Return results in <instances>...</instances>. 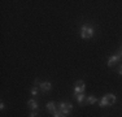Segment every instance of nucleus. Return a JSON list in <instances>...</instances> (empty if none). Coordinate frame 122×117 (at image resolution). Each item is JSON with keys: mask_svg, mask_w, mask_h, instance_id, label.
<instances>
[{"mask_svg": "<svg viewBox=\"0 0 122 117\" xmlns=\"http://www.w3.org/2000/svg\"><path fill=\"white\" fill-rule=\"evenodd\" d=\"M81 37L83 39H90V38L94 37V27L88 25H83L81 29Z\"/></svg>", "mask_w": 122, "mask_h": 117, "instance_id": "1", "label": "nucleus"}, {"mask_svg": "<svg viewBox=\"0 0 122 117\" xmlns=\"http://www.w3.org/2000/svg\"><path fill=\"white\" fill-rule=\"evenodd\" d=\"M38 113H39L38 111H33V112H31L30 115H29V117H36V116H38Z\"/></svg>", "mask_w": 122, "mask_h": 117, "instance_id": "14", "label": "nucleus"}, {"mask_svg": "<svg viewBox=\"0 0 122 117\" xmlns=\"http://www.w3.org/2000/svg\"><path fill=\"white\" fill-rule=\"evenodd\" d=\"M99 105H100V107H109V103H108V100L103 96V99L99 100Z\"/></svg>", "mask_w": 122, "mask_h": 117, "instance_id": "11", "label": "nucleus"}, {"mask_svg": "<svg viewBox=\"0 0 122 117\" xmlns=\"http://www.w3.org/2000/svg\"><path fill=\"white\" fill-rule=\"evenodd\" d=\"M27 105H29V108H30V109L38 111V103H36V100H34V99H30V100L27 101Z\"/></svg>", "mask_w": 122, "mask_h": 117, "instance_id": "8", "label": "nucleus"}, {"mask_svg": "<svg viewBox=\"0 0 122 117\" xmlns=\"http://www.w3.org/2000/svg\"><path fill=\"white\" fill-rule=\"evenodd\" d=\"M86 98H87V96H85L83 94H77V95H75V99H77V101L79 104L86 103Z\"/></svg>", "mask_w": 122, "mask_h": 117, "instance_id": "9", "label": "nucleus"}, {"mask_svg": "<svg viewBox=\"0 0 122 117\" xmlns=\"http://www.w3.org/2000/svg\"><path fill=\"white\" fill-rule=\"evenodd\" d=\"M120 55H121V57H122V52H121V53H120Z\"/></svg>", "mask_w": 122, "mask_h": 117, "instance_id": "17", "label": "nucleus"}, {"mask_svg": "<svg viewBox=\"0 0 122 117\" xmlns=\"http://www.w3.org/2000/svg\"><path fill=\"white\" fill-rule=\"evenodd\" d=\"M117 72H118V74H121V75H122V64H121V65H120V66H118V69H117Z\"/></svg>", "mask_w": 122, "mask_h": 117, "instance_id": "15", "label": "nucleus"}, {"mask_svg": "<svg viewBox=\"0 0 122 117\" xmlns=\"http://www.w3.org/2000/svg\"><path fill=\"white\" fill-rule=\"evenodd\" d=\"M86 89V85L83 81H77L75 82V86H74V94L77 95V94H83Z\"/></svg>", "mask_w": 122, "mask_h": 117, "instance_id": "3", "label": "nucleus"}, {"mask_svg": "<svg viewBox=\"0 0 122 117\" xmlns=\"http://www.w3.org/2000/svg\"><path fill=\"white\" fill-rule=\"evenodd\" d=\"M57 107L60 108V111L64 113V115H69V113L71 112V109H73V104L71 103H68V101H61V103L57 105Z\"/></svg>", "mask_w": 122, "mask_h": 117, "instance_id": "2", "label": "nucleus"}, {"mask_svg": "<svg viewBox=\"0 0 122 117\" xmlns=\"http://www.w3.org/2000/svg\"><path fill=\"white\" fill-rule=\"evenodd\" d=\"M39 89L42 90L43 92H48V91H51V89H52V83L51 82H42V83H39Z\"/></svg>", "mask_w": 122, "mask_h": 117, "instance_id": "4", "label": "nucleus"}, {"mask_svg": "<svg viewBox=\"0 0 122 117\" xmlns=\"http://www.w3.org/2000/svg\"><path fill=\"white\" fill-rule=\"evenodd\" d=\"M53 117H66V116L64 115V113L61 112V111H56V112L53 113Z\"/></svg>", "mask_w": 122, "mask_h": 117, "instance_id": "12", "label": "nucleus"}, {"mask_svg": "<svg viewBox=\"0 0 122 117\" xmlns=\"http://www.w3.org/2000/svg\"><path fill=\"white\" fill-rule=\"evenodd\" d=\"M121 55L120 53H117V55H113V56H110L109 57V60H108V66H112L113 64H116L117 61H120L121 60Z\"/></svg>", "mask_w": 122, "mask_h": 117, "instance_id": "5", "label": "nucleus"}, {"mask_svg": "<svg viewBox=\"0 0 122 117\" xmlns=\"http://www.w3.org/2000/svg\"><path fill=\"white\" fill-rule=\"evenodd\" d=\"M36 94H38V87L35 86V87L31 89V95H36Z\"/></svg>", "mask_w": 122, "mask_h": 117, "instance_id": "13", "label": "nucleus"}, {"mask_svg": "<svg viewBox=\"0 0 122 117\" xmlns=\"http://www.w3.org/2000/svg\"><path fill=\"white\" fill-rule=\"evenodd\" d=\"M96 101H97V99H96V96H94V95H90L86 98V104H95Z\"/></svg>", "mask_w": 122, "mask_h": 117, "instance_id": "10", "label": "nucleus"}, {"mask_svg": "<svg viewBox=\"0 0 122 117\" xmlns=\"http://www.w3.org/2000/svg\"><path fill=\"white\" fill-rule=\"evenodd\" d=\"M4 108H5V105H4V103L1 101V103H0V109H4Z\"/></svg>", "mask_w": 122, "mask_h": 117, "instance_id": "16", "label": "nucleus"}, {"mask_svg": "<svg viewBox=\"0 0 122 117\" xmlns=\"http://www.w3.org/2000/svg\"><path fill=\"white\" fill-rule=\"evenodd\" d=\"M104 98L108 100V103H109V105H112V104H114L116 103V100H117V98H116V95L114 94H107Z\"/></svg>", "mask_w": 122, "mask_h": 117, "instance_id": "7", "label": "nucleus"}, {"mask_svg": "<svg viewBox=\"0 0 122 117\" xmlns=\"http://www.w3.org/2000/svg\"><path fill=\"white\" fill-rule=\"evenodd\" d=\"M46 109L48 111V112H51V113H55L57 111V105L55 101H49V103L46 104Z\"/></svg>", "mask_w": 122, "mask_h": 117, "instance_id": "6", "label": "nucleus"}]
</instances>
